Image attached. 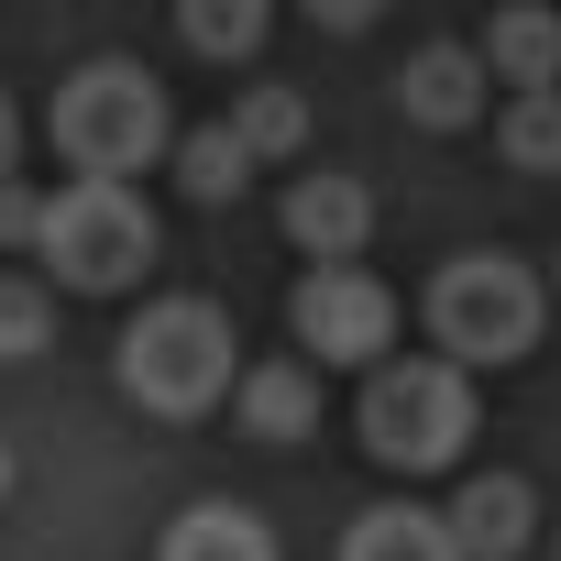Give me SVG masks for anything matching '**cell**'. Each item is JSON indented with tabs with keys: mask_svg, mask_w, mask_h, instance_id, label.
Segmentation results:
<instances>
[{
	"mask_svg": "<svg viewBox=\"0 0 561 561\" xmlns=\"http://www.w3.org/2000/svg\"><path fill=\"white\" fill-rule=\"evenodd\" d=\"M111 386H122L144 419H165V430L220 419V408H231V386H242L231 320H220L209 298H144V320L111 342Z\"/></svg>",
	"mask_w": 561,
	"mask_h": 561,
	"instance_id": "obj_1",
	"label": "cell"
},
{
	"mask_svg": "<svg viewBox=\"0 0 561 561\" xmlns=\"http://www.w3.org/2000/svg\"><path fill=\"white\" fill-rule=\"evenodd\" d=\"M45 144L67 176H144L176 154V111H165V78L133 67V56H89L56 78L45 100Z\"/></svg>",
	"mask_w": 561,
	"mask_h": 561,
	"instance_id": "obj_2",
	"label": "cell"
},
{
	"mask_svg": "<svg viewBox=\"0 0 561 561\" xmlns=\"http://www.w3.org/2000/svg\"><path fill=\"white\" fill-rule=\"evenodd\" d=\"M419 331H430V353H451L473 375H506L550 331V275L517 264V253H451L419 298Z\"/></svg>",
	"mask_w": 561,
	"mask_h": 561,
	"instance_id": "obj_3",
	"label": "cell"
},
{
	"mask_svg": "<svg viewBox=\"0 0 561 561\" xmlns=\"http://www.w3.org/2000/svg\"><path fill=\"white\" fill-rule=\"evenodd\" d=\"M473 364H451V353H386V364H364V408H353V430H364V451L386 462V473H451L462 451H473Z\"/></svg>",
	"mask_w": 561,
	"mask_h": 561,
	"instance_id": "obj_4",
	"label": "cell"
},
{
	"mask_svg": "<svg viewBox=\"0 0 561 561\" xmlns=\"http://www.w3.org/2000/svg\"><path fill=\"white\" fill-rule=\"evenodd\" d=\"M34 253L56 264L67 298H133L154 275V253H165V231H154L133 176H67L45 198V220H34Z\"/></svg>",
	"mask_w": 561,
	"mask_h": 561,
	"instance_id": "obj_5",
	"label": "cell"
},
{
	"mask_svg": "<svg viewBox=\"0 0 561 561\" xmlns=\"http://www.w3.org/2000/svg\"><path fill=\"white\" fill-rule=\"evenodd\" d=\"M397 287L364 264V253H331V264H309L298 275V298H287V331L309 342V364L320 375H364V364H386V342H397Z\"/></svg>",
	"mask_w": 561,
	"mask_h": 561,
	"instance_id": "obj_6",
	"label": "cell"
},
{
	"mask_svg": "<svg viewBox=\"0 0 561 561\" xmlns=\"http://www.w3.org/2000/svg\"><path fill=\"white\" fill-rule=\"evenodd\" d=\"M397 111H408L419 133H473V122L495 111V67H484V45H419V56L397 67Z\"/></svg>",
	"mask_w": 561,
	"mask_h": 561,
	"instance_id": "obj_7",
	"label": "cell"
},
{
	"mask_svg": "<svg viewBox=\"0 0 561 561\" xmlns=\"http://www.w3.org/2000/svg\"><path fill=\"white\" fill-rule=\"evenodd\" d=\"M275 220H287V242H298L309 264H331V253H364V242H375V187L342 176V165H309V176H287Z\"/></svg>",
	"mask_w": 561,
	"mask_h": 561,
	"instance_id": "obj_8",
	"label": "cell"
},
{
	"mask_svg": "<svg viewBox=\"0 0 561 561\" xmlns=\"http://www.w3.org/2000/svg\"><path fill=\"white\" fill-rule=\"evenodd\" d=\"M451 539H462V561H517V550L539 539V484H528V473H462Z\"/></svg>",
	"mask_w": 561,
	"mask_h": 561,
	"instance_id": "obj_9",
	"label": "cell"
},
{
	"mask_svg": "<svg viewBox=\"0 0 561 561\" xmlns=\"http://www.w3.org/2000/svg\"><path fill=\"white\" fill-rule=\"evenodd\" d=\"M231 430L264 440V451L309 440V430H320V364H242V386H231Z\"/></svg>",
	"mask_w": 561,
	"mask_h": 561,
	"instance_id": "obj_10",
	"label": "cell"
},
{
	"mask_svg": "<svg viewBox=\"0 0 561 561\" xmlns=\"http://www.w3.org/2000/svg\"><path fill=\"white\" fill-rule=\"evenodd\" d=\"M154 561H287V550H275V528H264L242 495H198V506L165 517Z\"/></svg>",
	"mask_w": 561,
	"mask_h": 561,
	"instance_id": "obj_11",
	"label": "cell"
},
{
	"mask_svg": "<svg viewBox=\"0 0 561 561\" xmlns=\"http://www.w3.org/2000/svg\"><path fill=\"white\" fill-rule=\"evenodd\" d=\"M342 561H462L451 539V506H419V495H386L342 528Z\"/></svg>",
	"mask_w": 561,
	"mask_h": 561,
	"instance_id": "obj_12",
	"label": "cell"
},
{
	"mask_svg": "<svg viewBox=\"0 0 561 561\" xmlns=\"http://www.w3.org/2000/svg\"><path fill=\"white\" fill-rule=\"evenodd\" d=\"M473 45H484V67L506 89H561V12H550V0H506Z\"/></svg>",
	"mask_w": 561,
	"mask_h": 561,
	"instance_id": "obj_13",
	"label": "cell"
},
{
	"mask_svg": "<svg viewBox=\"0 0 561 561\" xmlns=\"http://www.w3.org/2000/svg\"><path fill=\"white\" fill-rule=\"evenodd\" d=\"M176 198H198V209H231L242 187H253V144L231 133V122H198V133H176Z\"/></svg>",
	"mask_w": 561,
	"mask_h": 561,
	"instance_id": "obj_14",
	"label": "cell"
},
{
	"mask_svg": "<svg viewBox=\"0 0 561 561\" xmlns=\"http://www.w3.org/2000/svg\"><path fill=\"white\" fill-rule=\"evenodd\" d=\"M495 154L517 176H561V89H506L495 100Z\"/></svg>",
	"mask_w": 561,
	"mask_h": 561,
	"instance_id": "obj_15",
	"label": "cell"
},
{
	"mask_svg": "<svg viewBox=\"0 0 561 561\" xmlns=\"http://www.w3.org/2000/svg\"><path fill=\"white\" fill-rule=\"evenodd\" d=\"M176 34H187V56L242 67V56L275 34V0H176Z\"/></svg>",
	"mask_w": 561,
	"mask_h": 561,
	"instance_id": "obj_16",
	"label": "cell"
},
{
	"mask_svg": "<svg viewBox=\"0 0 561 561\" xmlns=\"http://www.w3.org/2000/svg\"><path fill=\"white\" fill-rule=\"evenodd\" d=\"M231 133L253 144V165H298V154H309V100H298L287 78H264V89L231 100Z\"/></svg>",
	"mask_w": 561,
	"mask_h": 561,
	"instance_id": "obj_17",
	"label": "cell"
},
{
	"mask_svg": "<svg viewBox=\"0 0 561 561\" xmlns=\"http://www.w3.org/2000/svg\"><path fill=\"white\" fill-rule=\"evenodd\" d=\"M56 342V287H34V275H0V364H34Z\"/></svg>",
	"mask_w": 561,
	"mask_h": 561,
	"instance_id": "obj_18",
	"label": "cell"
},
{
	"mask_svg": "<svg viewBox=\"0 0 561 561\" xmlns=\"http://www.w3.org/2000/svg\"><path fill=\"white\" fill-rule=\"evenodd\" d=\"M298 12H309L320 34H375V23L397 12V0H298Z\"/></svg>",
	"mask_w": 561,
	"mask_h": 561,
	"instance_id": "obj_19",
	"label": "cell"
},
{
	"mask_svg": "<svg viewBox=\"0 0 561 561\" xmlns=\"http://www.w3.org/2000/svg\"><path fill=\"white\" fill-rule=\"evenodd\" d=\"M34 220H45V198H34V187H23V165H12V176H0V253L34 242Z\"/></svg>",
	"mask_w": 561,
	"mask_h": 561,
	"instance_id": "obj_20",
	"label": "cell"
},
{
	"mask_svg": "<svg viewBox=\"0 0 561 561\" xmlns=\"http://www.w3.org/2000/svg\"><path fill=\"white\" fill-rule=\"evenodd\" d=\"M23 165V111H12V89H0V176Z\"/></svg>",
	"mask_w": 561,
	"mask_h": 561,
	"instance_id": "obj_21",
	"label": "cell"
},
{
	"mask_svg": "<svg viewBox=\"0 0 561 561\" xmlns=\"http://www.w3.org/2000/svg\"><path fill=\"white\" fill-rule=\"evenodd\" d=\"M0 495H12V440H0Z\"/></svg>",
	"mask_w": 561,
	"mask_h": 561,
	"instance_id": "obj_22",
	"label": "cell"
},
{
	"mask_svg": "<svg viewBox=\"0 0 561 561\" xmlns=\"http://www.w3.org/2000/svg\"><path fill=\"white\" fill-rule=\"evenodd\" d=\"M550 298H561V264H550Z\"/></svg>",
	"mask_w": 561,
	"mask_h": 561,
	"instance_id": "obj_23",
	"label": "cell"
}]
</instances>
